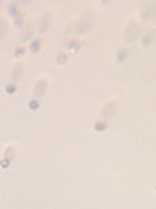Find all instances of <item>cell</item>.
<instances>
[{
	"label": "cell",
	"instance_id": "8",
	"mask_svg": "<svg viewBox=\"0 0 156 209\" xmlns=\"http://www.w3.org/2000/svg\"><path fill=\"white\" fill-rule=\"evenodd\" d=\"M59 63H64L66 61V54H59V59H57Z\"/></svg>",
	"mask_w": 156,
	"mask_h": 209
},
{
	"label": "cell",
	"instance_id": "5",
	"mask_svg": "<svg viewBox=\"0 0 156 209\" xmlns=\"http://www.w3.org/2000/svg\"><path fill=\"white\" fill-rule=\"evenodd\" d=\"M12 152H16V148H14L12 145H10V147H7V150H5V157H7V159H10V160L14 159V153H12Z\"/></svg>",
	"mask_w": 156,
	"mask_h": 209
},
{
	"label": "cell",
	"instance_id": "7",
	"mask_svg": "<svg viewBox=\"0 0 156 209\" xmlns=\"http://www.w3.org/2000/svg\"><path fill=\"white\" fill-rule=\"evenodd\" d=\"M10 162H12L10 159H7V157H3V159H2V162H0V167H2V169H7Z\"/></svg>",
	"mask_w": 156,
	"mask_h": 209
},
{
	"label": "cell",
	"instance_id": "1",
	"mask_svg": "<svg viewBox=\"0 0 156 209\" xmlns=\"http://www.w3.org/2000/svg\"><path fill=\"white\" fill-rule=\"evenodd\" d=\"M42 44H43V40H42V38H35V40H33V44L30 45V51H31V52H38V51H40V47H42Z\"/></svg>",
	"mask_w": 156,
	"mask_h": 209
},
{
	"label": "cell",
	"instance_id": "3",
	"mask_svg": "<svg viewBox=\"0 0 156 209\" xmlns=\"http://www.w3.org/2000/svg\"><path fill=\"white\" fill-rule=\"evenodd\" d=\"M16 91H17V85H16V84H7V85H5V92H7V94H14Z\"/></svg>",
	"mask_w": 156,
	"mask_h": 209
},
{
	"label": "cell",
	"instance_id": "2",
	"mask_svg": "<svg viewBox=\"0 0 156 209\" xmlns=\"http://www.w3.org/2000/svg\"><path fill=\"white\" fill-rule=\"evenodd\" d=\"M26 51H28V47H24V45H19V47L16 49L14 56H16V58H23V56L26 54Z\"/></svg>",
	"mask_w": 156,
	"mask_h": 209
},
{
	"label": "cell",
	"instance_id": "6",
	"mask_svg": "<svg viewBox=\"0 0 156 209\" xmlns=\"http://www.w3.org/2000/svg\"><path fill=\"white\" fill-rule=\"evenodd\" d=\"M94 127H96V131H104V129H106V122H104V120H97Z\"/></svg>",
	"mask_w": 156,
	"mask_h": 209
},
{
	"label": "cell",
	"instance_id": "4",
	"mask_svg": "<svg viewBox=\"0 0 156 209\" xmlns=\"http://www.w3.org/2000/svg\"><path fill=\"white\" fill-rule=\"evenodd\" d=\"M28 108H30V110H33V112H35V110H38V108H40L38 99H31V101L28 103Z\"/></svg>",
	"mask_w": 156,
	"mask_h": 209
}]
</instances>
